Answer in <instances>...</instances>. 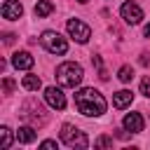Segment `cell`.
<instances>
[{"mask_svg":"<svg viewBox=\"0 0 150 150\" xmlns=\"http://www.w3.org/2000/svg\"><path fill=\"white\" fill-rule=\"evenodd\" d=\"M75 108L84 117H98L105 112V98L94 87H84V89L75 91Z\"/></svg>","mask_w":150,"mask_h":150,"instance_id":"obj_1","label":"cell"},{"mask_svg":"<svg viewBox=\"0 0 150 150\" xmlns=\"http://www.w3.org/2000/svg\"><path fill=\"white\" fill-rule=\"evenodd\" d=\"M82 77H84V70L75 61H66L56 68V80L61 87H77L82 82Z\"/></svg>","mask_w":150,"mask_h":150,"instance_id":"obj_2","label":"cell"},{"mask_svg":"<svg viewBox=\"0 0 150 150\" xmlns=\"http://www.w3.org/2000/svg\"><path fill=\"white\" fill-rule=\"evenodd\" d=\"M61 141L68 145V148H77V150H84L89 145V138L84 131H80L77 127L73 124H63L61 127Z\"/></svg>","mask_w":150,"mask_h":150,"instance_id":"obj_3","label":"cell"},{"mask_svg":"<svg viewBox=\"0 0 150 150\" xmlns=\"http://www.w3.org/2000/svg\"><path fill=\"white\" fill-rule=\"evenodd\" d=\"M40 42H42V47H45L49 54H66V52H68L66 38H61L56 30H45L42 38H40Z\"/></svg>","mask_w":150,"mask_h":150,"instance_id":"obj_4","label":"cell"},{"mask_svg":"<svg viewBox=\"0 0 150 150\" xmlns=\"http://www.w3.org/2000/svg\"><path fill=\"white\" fill-rule=\"evenodd\" d=\"M66 28H68L70 38H73L75 42H80V45H84V42L91 38V28H89L84 21H80V19H68Z\"/></svg>","mask_w":150,"mask_h":150,"instance_id":"obj_5","label":"cell"},{"mask_svg":"<svg viewBox=\"0 0 150 150\" xmlns=\"http://www.w3.org/2000/svg\"><path fill=\"white\" fill-rule=\"evenodd\" d=\"M21 117H23V120H28L33 127H35V124H45V122H47V117H45V112H42V108H40V103H38V101H26V103L21 105Z\"/></svg>","mask_w":150,"mask_h":150,"instance_id":"obj_6","label":"cell"},{"mask_svg":"<svg viewBox=\"0 0 150 150\" xmlns=\"http://www.w3.org/2000/svg\"><path fill=\"white\" fill-rule=\"evenodd\" d=\"M120 14H122V19H124L127 23H131V26H136V23L143 21V9H141L136 2H124V5L120 7Z\"/></svg>","mask_w":150,"mask_h":150,"instance_id":"obj_7","label":"cell"},{"mask_svg":"<svg viewBox=\"0 0 150 150\" xmlns=\"http://www.w3.org/2000/svg\"><path fill=\"white\" fill-rule=\"evenodd\" d=\"M45 101L52 108H56V110H63L66 108V96H63V91L59 87H47L45 89Z\"/></svg>","mask_w":150,"mask_h":150,"instance_id":"obj_8","label":"cell"},{"mask_svg":"<svg viewBox=\"0 0 150 150\" xmlns=\"http://www.w3.org/2000/svg\"><path fill=\"white\" fill-rule=\"evenodd\" d=\"M23 14V7L19 0H7L2 5V19H9V21H16L19 16Z\"/></svg>","mask_w":150,"mask_h":150,"instance_id":"obj_9","label":"cell"},{"mask_svg":"<svg viewBox=\"0 0 150 150\" xmlns=\"http://www.w3.org/2000/svg\"><path fill=\"white\" fill-rule=\"evenodd\" d=\"M33 63H35V59H33L28 52H16V54L12 56V66H14L16 70H30Z\"/></svg>","mask_w":150,"mask_h":150,"instance_id":"obj_10","label":"cell"},{"mask_svg":"<svg viewBox=\"0 0 150 150\" xmlns=\"http://www.w3.org/2000/svg\"><path fill=\"white\" fill-rule=\"evenodd\" d=\"M122 124H124V131H131V134H141L143 131V117H141V112H129Z\"/></svg>","mask_w":150,"mask_h":150,"instance_id":"obj_11","label":"cell"},{"mask_svg":"<svg viewBox=\"0 0 150 150\" xmlns=\"http://www.w3.org/2000/svg\"><path fill=\"white\" fill-rule=\"evenodd\" d=\"M131 101H134V94H131L129 89H120V91L112 96V105H115V108H120V110H122V108H127Z\"/></svg>","mask_w":150,"mask_h":150,"instance_id":"obj_12","label":"cell"},{"mask_svg":"<svg viewBox=\"0 0 150 150\" xmlns=\"http://www.w3.org/2000/svg\"><path fill=\"white\" fill-rule=\"evenodd\" d=\"M16 138H19V143H33L35 141V129L33 127H19Z\"/></svg>","mask_w":150,"mask_h":150,"instance_id":"obj_13","label":"cell"},{"mask_svg":"<svg viewBox=\"0 0 150 150\" xmlns=\"http://www.w3.org/2000/svg\"><path fill=\"white\" fill-rule=\"evenodd\" d=\"M52 9H54V5L49 2V0H38L35 2V16H49L52 14Z\"/></svg>","mask_w":150,"mask_h":150,"instance_id":"obj_14","label":"cell"},{"mask_svg":"<svg viewBox=\"0 0 150 150\" xmlns=\"http://www.w3.org/2000/svg\"><path fill=\"white\" fill-rule=\"evenodd\" d=\"M21 84H23V89H28V91H38V89L42 87V80H40L38 75H26Z\"/></svg>","mask_w":150,"mask_h":150,"instance_id":"obj_15","label":"cell"},{"mask_svg":"<svg viewBox=\"0 0 150 150\" xmlns=\"http://www.w3.org/2000/svg\"><path fill=\"white\" fill-rule=\"evenodd\" d=\"M0 145L7 150V148H12V129L9 127H0Z\"/></svg>","mask_w":150,"mask_h":150,"instance_id":"obj_16","label":"cell"},{"mask_svg":"<svg viewBox=\"0 0 150 150\" xmlns=\"http://www.w3.org/2000/svg\"><path fill=\"white\" fill-rule=\"evenodd\" d=\"M117 77H120V82H131V77H134V68H131V66H122L120 73H117Z\"/></svg>","mask_w":150,"mask_h":150,"instance_id":"obj_17","label":"cell"},{"mask_svg":"<svg viewBox=\"0 0 150 150\" xmlns=\"http://www.w3.org/2000/svg\"><path fill=\"white\" fill-rule=\"evenodd\" d=\"M91 61H94V66H96V70H98V77H101V80H108V73H105V68H103L101 56H91Z\"/></svg>","mask_w":150,"mask_h":150,"instance_id":"obj_18","label":"cell"},{"mask_svg":"<svg viewBox=\"0 0 150 150\" xmlns=\"http://www.w3.org/2000/svg\"><path fill=\"white\" fill-rule=\"evenodd\" d=\"M94 145H96V148H112V138H108V136H98Z\"/></svg>","mask_w":150,"mask_h":150,"instance_id":"obj_19","label":"cell"},{"mask_svg":"<svg viewBox=\"0 0 150 150\" xmlns=\"http://www.w3.org/2000/svg\"><path fill=\"white\" fill-rule=\"evenodd\" d=\"M14 87H16V82H14V80H9V77H5V82H2L5 94H12V91H14Z\"/></svg>","mask_w":150,"mask_h":150,"instance_id":"obj_20","label":"cell"},{"mask_svg":"<svg viewBox=\"0 0 150 150\" xmlns=\"http://www.w3.org/2000/svg\"><path fill=\"white\" fill-rule=\"evenodd\" d=\"M141 94L143 96H150V77H143L141 80Z\"/></svg>","mask_w":150,"mask_h":150,"instance_id":"obj_21","label":"cell"},{"mask_svg":"<svg viewBox=\"0 0 150 150\" xmlns=\"http://www.w3.org/2000/svg\"><path fill=\"white\" fill-rule=\"evenodd\" d=\"M40 148H59V143H56V141H42Z\"/></svg>","mask_w":150,"mask_h":150,"instance_id":"obj_22","label":"cell"},{"mask_svg":"<svg viewBox=\"0 0 150 150\" xmlns=\"http://www.w3.org/2000/svg\"><path fill=\"white\" fill-rule=\"evenodd\" d=\"M5 42L12 45V42H14V35H12V33H5Z\"/></svg>","mask_w":150,"mask_h":150,"instance_id":"obj_23","label":"cell"},{"mask_svg":"<svg viewBox=\"0 0 150 150\" xmlns=\"http://www.w3.org/2000/svg\"><path fill=\"white\" fill-rule=\"evenodd\" d=\"M143 35H145V38H150V23H148V26L143 28Z\"/></svg>","mask_w":150,"mask_h":150,"instance_id":"obj_24","label":"cell"},{"mask_svg":"<svg viewBox=\"0 0 150 150\" xmlns=\"http://www.w3.org/2000/svg\"><path fill=\"white\" fill-rule=\"evenodd\" d=\"M77 2H82V5H84V2H89V0H77Z\"/></svg>","mask_w":150,"mask_h":150,"instance_id":"obj_25","label":"cell"}]
</instances>
